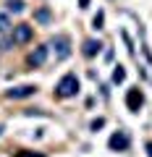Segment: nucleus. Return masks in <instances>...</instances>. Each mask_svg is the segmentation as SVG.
I'll return each mask as SVG.
<instances>
[{"mask_svg":"<svg viewBox=\"0 0 152 157\" xmlns=\"http://www.w3.org/2000/svg\"><path fill=\"white\" fill-rule=\"evenodd\" d=\"M76 92H79V78H76V73H66V76L58 81V86H55L58 97H73Z\"/></svg>","mask_w":152,"mask_h":157,"instance_id":"1","label":"nucleus"},{"mask_svg":"<svg viewBox=\"0 0 152 157\" xmlns=\"http://www.w3.org/2000/svg\"><path fill=\"white\" fill-rule=\"evenodd\" d=\"M32 39V26L29 24H18L13 26V34H11V45H24Z\"/></svg>","mask_w":152,"mask_h":157,"instance_id":"2","label":"nucleus"},{"mask_svg":"<svg viewBox=\"0 0 152 157\" xmlns=\"http://www.w3.org/2000/svg\"><path fill=\"white\" fill-rule=\"evenodd\" d=\"M53 47H55V58H58V60H66V58L71 55V45H68V37H63V34H58V37L53 39Z\"/></svg>","mask_w":152,"mask_h":157,"instance_id":"3","label":"nucleus"},{"mask_svg":"<svg viewBox=\"0 0 152 157\" xmlns=\"http://www.w3.org/2000/svg\"><path fill=\"white\" fill-rule=\"evenodd\" d=\"M142 105H144V94L139 92V86L126 92V107H129L131 113H139V107H142Z\"/></svg>","mask_w":152,"mask_h":157,"instance_id":"4","label":"nucleus"},{"mask_svg":"<svg viewBox=\"0 0 152 157\" xmlns=\"http://www.w3.org/2000/svg\"><path fill=\"white\" fill-rule=\"evenodd\" d=\"M107 147H110L113 152H123V149H129V134H126V131L113 134V136H110V141H107Z\"/></svg>","mask_w":152,"mask_h":157,"instance_id":"5","label":"nucleus"},{"mask_svg":"<svg viewBox=\"0 0 152 157\" xmlns=\"http://www.w3.org/2000/svg\"><path fill=\"white\" fill-rule=\"evenodd\" d=\"M34 92H37V86L24 84V86H16V89H8L6 97H8V100H24V97H32Z\"/></svg>","mask_w":152,"mask_h":157,"instance_id":"6","label":"nucleus"},{"mask_svg":"<svg viewBox=\"0 0 152 157\" xmlns=\"http://www.w3.org/2000/svg\"><path fill=\"white\" fill-rule=\"evenodd\" d=\"M45 60H47V47H37V50L29 52V58H26L29 66H42Z\"/></svg>","mask_w":152,"mask_h":157,"instance_id":"7","label":"nucleus"},{"mask_svg":"<svg viewBox=\"0 0 152 157\" xmlns=\"http://www.w3.org/2000/svg\"><path fill=\"white\" fill-rule=\"evenodd\" d=\"M100 50H102V45L97 42V39H87V42H84V50H81V52H84L87 58H95Z\"/></svg>","mask_w":152,"mask_h":157,"instance_id":"8","label":"nucleus"},{"mask_svg":"<svg viewBox=\"0 0 152 157\" xmlns=\"http://www.w3.org/2000/svg\"><path fill=\"white\" fill-rule=\"evenodd\" d=\"M34 21H40V24H50V21H53V16H50V11H47V8H40V11H34Z\"/></svg>","mask_w":152,"mask_h":157,"instance_id":"9","label":"nucleus"},{"mask_svg":"<svg viewBox=\"0 0 152 157\" xmlns=\"http://www.w3.org/2000/svg\"><path fill=\"white\" fill-rule=\"evenodd\" d=\"M123 81H126V68L115 66V71H113V84H123Z\"/></svg>","mask_w":152,"mask_h":157,"instance_id":"10","label":"nucleus"},{"mask_svg":"<svg viewBox=\"0 0 152 157\" xmlns=\"http://www.w3.org/2000/svg\"><path fill=\"white\" fill-rule=\"evenodd\" d=\"M6 8H8L11 13H21V11H24V0H8Z\"/></svg>","mask_w":152,"mask_h":157,"instance_id":"11","label":"nucleus"},{"mask_svg":"<svg viewBox=\"0 0 152 157\" xmlns=\"http://www.w3.org/2000/svg\"><path fill=\"white\" fill-rule=\"evenodd\" d=\"M102 24H105V13L97 11V13H95V18H92V29H102Z\"/></svg>","mask_w":152,"mask_h":157,"instance_id":"12","label":"nucleus"},{"mask_svg":"<svg viewBox=\"0 0 152 157\" xmlns=\"http://www.w3.org/2000/svg\"><path fill=\"white\" fill-rule=\"evenodd\" d=\"M8 26H11V21H8V13H3V11H0V34H3V32H8Z\"/></svg>","mask_w":152,"mask_h":157,"instance_id":"13","label":"nucleus"},{"mask_svg":"<svg viewBox=\"0 0 152 157\" xmlns=\"http://www.w3.org/2000/svg\"><path fill=\"white\" fill-rule=\"evenodd\" d=\"M121 37H123V42H126V47H129V55H136V50H134V42H131V37L126 32H121Z\"/></svg>","mask_w":152,"mask_h":157,"instance_id":"14","label":"nucleus"},{"mask_svg":"<svg viewBox=\"0 0 152 157\" xmlns=\"http://www.w3.org/2000/svg\"><path fill=\"white\" fill-rule=\"evenodd\" d=\"M102 126H105V118H95V121H92V131L102 128Z\"/></svg>","mask_w":152,"mask_h":157,"instance_id":"15","label":"nucleus"},{"mask_svg":"<svg viewBox=\"0 0 152 157\" xmlns=\"http://www.w3.org/2000/svg\"><path fill=\"white\" fill-rule=\"evenodd\" d=\"M16 157H45V155L42 152H37V155L34 152H16Z\"/></svg>","mask_w":152,"mask_h":157,"instance_id":"16","label":"nucleus"},{"mask_svg":"<svg viewBox=\"0 0 152 157\" xmlns=\"http://www.w3.org/2000/svg\"><path fill=\"white\" fill-rule=\"evenodd\" d=\"M144 149H147V155L152 157V141H147V144H144Z\"/></svg>","mask_w":152,"mask_h":157,"instance_id":"17","label":"nucleus"},{"mask_svg":"<svg viewBox=\"0 0 152 157\" xmlns=\"http://www.w3.org/2000/svg\"><path fill=\"white\" fill-rule=\"evenodd\" d=\"M79 8H89V0H79Z\"/></svg>","mask_w":152,"mask_h":157,"instance_id":"18","label":"nucleus"},{"mask_svg":"<svg viewBox=\"0 0 152 157\" xmlns=\"http://www.w3.org/2000/svg\"><path fill=\"white\" fill-rule=\"evenodd\" d=\"M0 134H3V126H0Z\"/></svg>","mask_w":152,"mask_h":157,"instance_id":"19","label":"nucleus"}]
</instances>
